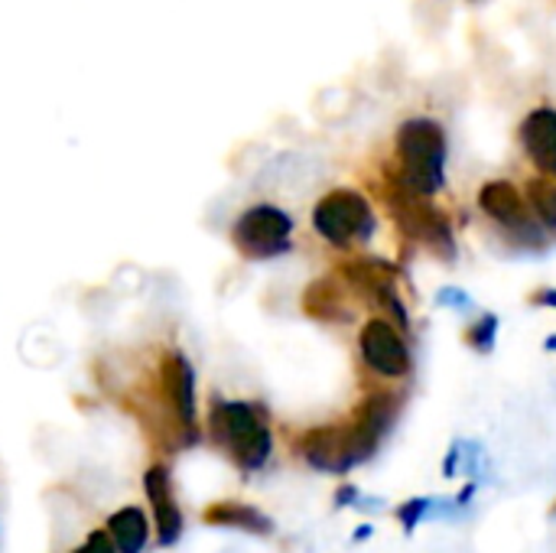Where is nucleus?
<instances>
[{"mask_svg": "<svg viewBox=\"0 0 556 553\" xmlns=\"http://www.w3.org/2000/svg\"><path fill=\"white\" fill-rule=\"evenodd\" d=\"M397 391H371L345 424L313 427L296 440V453L319 473L345 476L368 463L401 417Z\"/></svg>", "mask_w": 556, "mask_h": 553, "instance_id": "obj_1", "label": "nucleus"}, {"mask_svg": "<svg viewBox=\"0 0 556 553\" xmlns=\"http://www.w3.org/2000/svg\"><path fill=\"white\" fill-rule=\"evenodd\" d=\"M375 189L381 192V202L391 212V218H394V225H397V231H401V238L407 244H417V248L430 251L443 264H453L459 257L456 228H453L450 215L433 202V196L414 192L404 183V176L397 173V166H384L381 183Z\"/></svg>", "mask_w": 556, "mask_h": 553, "instance_id": "obj_2", "label": "nucleus"}, {"mask_svg": "<svg viewBox=\"0 0 556 553\" xmlns=\"http://www.w3.org/2000/svg\"><path fill=\"white\" fill-rule=\"evenodd\" d=\"M394 166L404 183L420 196H437L446 186L450 140L437 117H407L394 134Z\"/></svg>", "mask_w": 556, "mask_h": 553, "instance_id": "obj_3", "label": "nucleus"}, {"mask_svg": "<svg viewBox=\"0 0 556 553\" xmlns=\"http://www.w3.org/2000/svg\"><path fill=\"white\" fill-rule=\"evenodd\" d=\"M208 437L244 473L264 469L274 453V433L257 404L248 401H215L208 411Z\"/></svg>", "mask_w": 556, "mask_h": 553, "instance_id": "obj_4", "label": "nucleus"}, {"mask_svg": "<svg viewBox=\"0 0 556 553\" xmlns=\"http://www.w3.org/2000/svg\"><path fill=\"white\" fill-rule=\"evenodd\" d=\"M479 209L482 215L498 228V235L515 248L528 254H541L554 244V235L541 225V218L531 212L525 189L511 179H489L479 189Z\"/></svg>", "mask_w": 556, "mask_h": 553, "instance_id": "obj_5", "label": "nucleus"}, {"mask_svg": "<svg viewBox=\"0 0 556 553\" xmlns=\"http://www.w3.org/2000/svg\"><path fill=\"white\" fill-rule=\"evenodd\" d=\"M313 228L326 244L339 251H352L375 238L378 215H375V205L358 189L339 186V189H329L313 205Z\"/></svg>", "mask_w": 556, "mask_h": 553, "instance_id": "obj_6", "label": "nucleus"}, {"mask_svg": "<svg viewBox=\"0 0 556 553\" xmlns=\"http://www.w3.org/2000/svg\"><path fill=\"white\" fill-rule=\"evenodd\" d=\"M231 238L244 257L270 261V257H280L293 248V218L280 205L261 202V205H251L238 215Z\"/></svg>", "mask_w": 556, "mask_h": 553, "instance_id": "obj_7", "label": "nucleus"}, {"mask_svg": "<svg viewBox=\"0 0 556 553\" xmlns=\"http://www.w3.org/2000/svg\"><path fill=\"white\" fill-rule=\"evenodd\" d=\"M358 352L362 362L368 365V372H375L378 378H407L414 368V355L407 345V332L397 329L391 319L384 316H371L362 332H358Z\"/></svg>", "mask_w": 556, "mask_h": 553, "instance_id": "obj_8", "label": "nucleus"}, {"mask_svg": "<svg viewBox=\"0 0 556 553\" xmlns=\"http://www.w3.org/2000/svg\"><path fill=\"white\" fill-rule=\"evenodd\" d=\"M160 388L176 424L186 430L189 440H195V372L186 355L169 352L160 362Z\"/></svg>", "mask_w": 556, "mask_h": 553, "instance_id": "obj_9", "label": "nucleus"}, {"mask_svg": "<svg viewBox=\"0 0 556 553\" xmlns=\"http://www.w3.org/2000/svg\"><path fill=\"white\" fill-rule=\"evenodd\" d=\"M518 143L528 156V163L544 173L556 176V108L554 104H538L534 111L525 114L518 127Z\"/></svg>", "mask_w": 556, "mask_h": 553, "instance_id": "obj_10", "label": "nucleus"}, {"mask_svg": "<svg viewBox=\"0 0 556 553\" xmlns=\"http://www.w3.org/2000/svg\"><path fill=\"white\" fill-rule=\"evenodd\" d=\"M143 489H147V502L153 508L156 518V538L163 548H173L182 535V512L176 505V492H173V479L166 466H150L143 476Z\"/></svg>", "mask_w": 556, "mask_h": 553, "instance_id": "obj_11", "label": "nucleus"}, {"mask_svg": "<svg viewBox=\"0 0 556 553\" xmlns=\"http://www.w3.org/2000/svg\"><path fill=\"white\" fill-rule=\"evenodd\" d=\"M202 521L212 525V528H231V531H244V535H254V538H267L274 535V521L257 512L254 505H244V502H215L202 512Z\"/></svg>", "mask_w": 556, "mask_h": 553, "instance_id": "obj_12", "label": "nucleus"}, {"mask_svg": "<svg viewBox=\"0 0 556 553\" xmlns=\"http://www.w3.org/2000/svg\"><path fill=\"white\" fill-rule=\"evenodd\" d=\"M108 535H111L117 553H143L147 541H150L147 515L137 505H127V508H121V512H114L108 518Z\"/></svg>", "mask_w": 556, "mask_h": 553, "instance_id": "obj_13", "label": "nucleus"}, {"mask_svg": "<svg viewBox=\"0 0 556 553\" xmlns=\"http://www.w3.org/2000/svg\"><path fill=\"white\" fill-rule=\"evenodd\" d=\"M303 306H306V313L316 316V319H349L345 290L336 287V280H316V284L306 290Z\"/></svg>", "mask_w": 556, "mask_h": 553, "instance_id": "obj_14", "label": "nucleus"}, {"mask_svg": "<svg viewBox=\"0 0 556 553\" xmlns=\"http://www.w3.org/2000/svg\"><path fill=\"white\" fill-rule=\"evenodd\" d=\"M485 473V450L476 440H456L443 460V476L456 479V476H469V479H482Z\"/></svg>", "mask_w": 556, "mask_h": 553, "instance_id": "obj_15", "label": "nucleus"}, {"mask_svg": "<svg viewBox=\"0 0 556 553\" xmlns=\"http://www.w3.org/2000/svg\"><path fill=\"white\" fill-rule=\"evenodd\" d=\"M525 199L531 212L541 218V225L556 238V176H544V173L531 176L525 183Z\"/></svg>", "mask_w": 556, "mask_h": 553, "instance_id": "obj_16", "label": "nucleus"}, {"mask_svg": "<svg viewBox=\"0 0 556 553\" xmlns=\"http://www.w3.org/2000/svg\"><path fill=\"white\" fill-rule=\"evenodd\" d=\"M498 329H502L498 313H479V316L466 326L463 342H466L472 352H479V355H492V352H495V342H498Z\"/></svg>", "mask_w": 556, "mask_h": 553, "instance_id": "obj_17", "label": "nucleus"}, {"mask_svg": "<svg viewBox=\"0 0 556 553\" xmlns=\"http://www.w3.org/2000/svg\"><path fill=\"white\" fill-rule=\"evenodd\" d=\"M430 502H433V499H410V502H404V505L397 508V521L404 525L407 535H414L417 525H420L424 518H430Z\"/></svg>", "mask_w": 556, "mask_h": 553, "instance_id": "obj_18", "label": "nucleus"}, {"mask_svg": "<svg viewBox=\"0 0 556 553\" xmlns=\"http://www.w3.org/2000/svg\"><path fill=\"white\" fill-rule=\"evenodd\" d=\"M437 306L453 310V313H469V310H476V300L463 287H443V290H437Z\"/></svg>", "mask_w": 556, "mask_h": 553, "instance_id": "obj_19", "label": "nucleus"}, {"mask_svg": "<svg viewBox=\"0 0 556 553\" xmlns=\"http://www.w3.org/2000/svg\"><path fill=\"white\" fill-rule=\"evenodd\" d=\"M75 553H117V548H114V541H111L108 531H91V535L85 538V544Z\"/></svg>", "mask_w": 556, "mask_h": 553, "instance_id": "obj_20", "label": "nucleus"}, {"mask_svg": "<svg viewBox=\"0 0 556 553\" xmlns=\"http://www.w3.org/2000/svg\"><path fill=\"white\" fill-rule=\"evenodd\" d=\"M531 306H541V310H556V287H538L531 297H528Z\"/></svg>", "mask_w": 556, "mask_h": 553, "instance_id": "obj_21", "label": "nucleus"}, {"mask_svg": "<svg viewBox=\"0 0 556 553\" xmlns=\"http://www.w3.org/2000/svg\"><path fill=\"white\" fill-rule=\"evenodd\" d=\"M362 502V495H358V489L355 486H342L339 492H336V505L342 508V505H358Z\"/></svg>", "mask_w": 556, "mask_h": 553, "instance_id": "obj_22", "label": "nucleus"}, {"mask_svg": "<svg viewBox=\"0 0 556 553\" xmlns=\"http://www.w3.org/2000/svg\"><path fill=\"white\" fill-rule=\"evenodd\" d=\"M368 538H371V528H368V525H362V528L355 531V541H368Z\"/></svg>", "mask_w": 556, "mask_h": 553, "instance_id": "obj_23", "label": "nucleus"}, {"mask_svg": "<svg viewBox=\"0 0 556 553\" xmlns=\"http://www.w3.org/2000/svg\"><path fill=\"white\" fill-rule=\"evenodd\" d=\"M544 349H547V352H556V332H551V336L544 339Z\"/></svg>", "mask_w": 556, "mask_h": 553, "instance_id": "obj_24", "label": "nucleus"}, {"mask_svg": "<svg viewBox=\"0 0 556 553\" xmlns=\"http://www.w3.org/2000/svg\"><path fill=\"white\" fill-rule=\"evenodd\" d=\"M554 515H556V502H554Z\"/></svg>", "mask_w": 556, "mask_h": 553, "instance_id": "obj_25", "label": "nucleus"}]
</instances>
